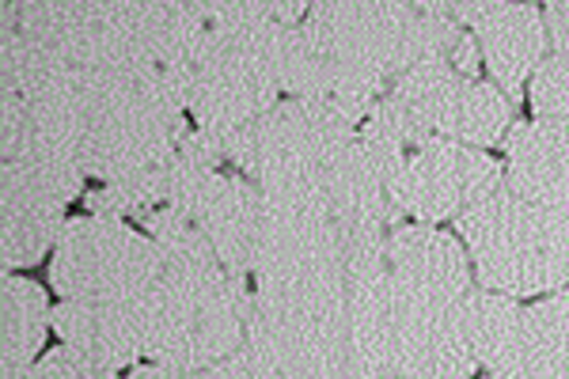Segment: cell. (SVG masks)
<instances>
[{"instance_id":"7402d4cb","label":"cell","mask_w":569,"mask_h":379,"mask_svg":"<svg viewBox=\"0 0 569 379\" xmlns=\"http://www.w3.org/2000/svg\"><path fill=\"white\" fill-rule=\"evenodd\" d=\"M566 296H569V289H566Z\"/></svg>"},{"instance_id":"ac0fdd59","label":"cell","mask_w":569,"mask_h":379,"mask_svg":"<svg viewBox=\"0 0 569 379\" xmlns=\"http://www.w3.org/2000/svg\"><path fill=\"white\" fill-rule=\"evenodd\" d=\"M528 99H531L536 118H547V122H569V58H562V53L543 58V64L531 72Z\"/></svg>"},{"instance_id":"ba28073f","label":"cell","mask_w":569,"mask_h":379,"mask_svg":"<svg viewBox=\"0 0 569 379\" xmlns=\"http://www.w3.org/2000/svg\"><path fill=\"white\" fill-rule=\"evenodd\" d=\"M475 368L479 360L463 330V308H448L391 281L395 379H471Z\"/></svg>"},{"instance_id":"2e32d148","label":"cell","mask_w":569,"mask_h":379,"mask_svg":"<svg viewBox=\"0 0 569 379\" xmlns=\"http://www.w3.org/2000/svg\"><path fill=\"white\" fill-rule=\"evenodd\" d=\"M53 308L42 285L4 273L0 285V379H23L39 365Z\"/></svg>"},{"instance_id":"6da1fadb","label":"cell","mask_w":569,"mask_h":379,"mask_svg":"<svg viewBox=\"0 0 569 379\" xmlns=\"http://www.w3.org/2000/svg\"><path fill=\"white\" fill-rule=\"evenodd\" d=\"M160 243V277L141 296L144 360L182 372H206L247 346L251 285L217 262L198 228H182Z\"/></svg>"},{"instance_id":"7c38bea8","label":"cell","mask_w":569,"mask_h":379,"mask_svg":"<svg viewBox=\"0 0 569 379\" xmlns=\"http://www.w3.org/2000/svg\"><path fill=\"white\" fill-rule=\"evenodd\" d=\"M53 335L107 368H130L144 357L141 296L122 300H61L53 303Z\"/></svg>"},{"instance_id":"8fae6325","label":"cell","mask_w":569,"mask_h":379,"mask_svg":"<svg viewBox=\"0 0 569 379\" xmlns=\"http://www.w3.org/2000/svg\"><path fill=\"white\" fill-rule=\"evenodd\" d=\"M388 270L402 289L463 308L471 296V266L463 243L433 225H399L388 236Z\"/></svg>"},{"instance_id":"7a4b0ae2","label":"cell","mask_w":569,"mask_h":379,"mask_svg":"<svg viewBox=\"0 0 569 379\" xmlns=\"http://www.w3.org/2000/svg\"><path fill=\"white\" fill-rule=\"evenodd\" d=\"M206 16L209 31L190 77L187 114L224 141L281 103L284 39L308 16V4L206 0Z\"/></svg>"},{"instance_id":"30bf717a","label":"cell","mask_w":569,"mask_h":379,"mask_svg":"<svg viewBox=\"0 0 569 379\" xmlns=\"http://www.w3.org/2000/svg\"><path fill=\"white\" fill-rule=\"evenodd\" d=\"M262 220L266 193L251 179H243L240 171H217L194 206V228L213 247L217 262L236 281L247 285H251L254 262H259Z\"/></svg>"},{"instance_id":"9a60e30c","label":"cell","mask_w":569,"mask_h":379,"mask_svg":"<svg viewBox=\"0 0 569 379\" xmlns=\"http://www.w3.org/2000/svg\"><path fill=\"white\" fill-rule=\"evenodd\" d=\"M66 225L69 217L61 201L31 190L12 174L0 179V262H4V273L31 270L42 258H50L58 251Z\"/></svg>"},{"instance_id":"9c48e42d","label":"cell","mask_w":569,"mask_h":379,"mask_svg":"<svg viewBox=\"0 0 569 379\" xmlns=\"http://www.w3.org/2000/svg\"><path fill=\"white\" fill-rule=\"evenodd\" d=\"M456 23H471L475 42L490 77L509 99L520 96V84L543 64L547 53V23L539 4H509V0H452L448 4Z\"/></svg>"},{"instance_id":"ffe728a7","label":"cell","mask_w":569,"mask_h":379,"mask_svg":"<svg viewBox=\"0 0 569 379\" xmlns=\"http://www.w3.org/2000/svg\"><path fill=\"white\" fill-rule=\"evenodd\" d=\"M547 39L555 42V53L569 58V0H550L543 8Z\"/></svg>"},{"instance_id":"44dd1931","label":"cell","mask_w":569,"mask_h":379,"mask_svg":"<svg viewBox=\"0 0 569 379\" xmlns=\"http://www.w3.org/2000/svg\"><path fill=\"white\" fill-rule=\"evenodd\" d=\"M194 379H254L251 376V357H247V349H240L236 357L220 360V365L206 368V372H198Z\"/></svg>"},{"instance_id":"277c9868","label":"cell","mask_w":569,"mask_h":379,"mask_svg":"<svg viewBox=\"0 0 569 379\" xmlns=\"http://www.w3.org/2000/svg\"><path fill=\"white\" fill-rule=\"evenodd\" d=\"M365 122L380 126L402 148L445 137L471 148H490L512 122V99L490 80H471L452 69V61H426L402 72L376 99Z\"/></svg>"},{"instance_id":"603a6c76","label":"cell","mask_w":569,"mask_h":379,"mask_svg":"<svg viewBox=\"0 0 569 379\" xmlns=\"http://www.w3.org/2000/svg\"><path fill=\"white\" fill-rule=\"evenodd\" d=\"M391 379H395V376H391Z\"/></svg>"},{"instance_id":"d6986e66","label":"cell","mask_w":569,"mask_h":379,"mask_svg":"<svg viewBox=\"0 0 569 379\" xmlns=\"http://www.w3.org/2000/svg\"><path fill=\"white\" fill-rule=\"evenodd\" d=\"M23 379H122V376H118L114 368L99 365V360L77 353V349L58 346V349H50V353H42L39 365Z\"/></svg>"},{"instance_id":"52a82bcc","label":"cell","mask_w":569,"mask_h":379,"mask_svg":"<svg viewBox=\"0 0 569 379\" xmlns=\"http://www.w3.org/2000/svg\"><path fill=\"white\" fill-rule=\"evenodd\" d=\"M501 179L505 171L482 148L426 137L402 152L388 193L399 217H415V225H440L498 193Z\"/></svg>"},{"instance_id":"3957f363","label":"cell","mask_w":569,"mask_h":379,"mask_svg":"<svg viewBox=\"0 0 569 379\" xmlns=\"http://www.w3.org/2000/svg\"><path fill=\"white\" fill-rule=\"evenodd\" d=\"M456 228L475 258L482 289L512 300L569 289V217L531 206L501 187L467 209Z\"/></svg>"},{"instance_id":"5bb4252c","label":"cell","mask_w":569,"mask_h":379,"mask_svg":"<svg viewBox=\"0 0 569 379\" xmlns=\"http://www.w3.org/2000/svg\"><path fill=\"white\" fill-rule=\"evenodd\" d=\"M463 330L490 379H531L528 311L512 296L475 289L463 303Z\"/></svg>"},{"instance_id":"5b68a950","label":"cell","mask_w":569,"mask_h":379,"mask_svg":"<svg viewBox=\"0 0 569 379\" xmlns=\"http://www.w3.org/2000/svg\"><path fill=\"white\" fill-rule=\"evenodd\" d=\"M361 118L338 103H308V99H281L259 122L224 137V160L262 193L323 187V174L346 152Z\"/></svg>"},{"instance_id":"8992f818","label":"cell","mask_w":569,"mask_h":379,"mask_svg":"<svg viewBox=\"0 0 569 379\" xmlns=\"http://www.w3.org/2000/svg\"><path fill=\"white\" fill-rule=\"evenodd\" d=\"M160 243L130 220L84 212L72 217L50 262V285L61 300H122L144 296L160 277Z\"/></svg>"},{"instance_id":"e0dca14e","label":"cell","mask_w":569,"mask_h":379,"mask_svg":"<svg viewBox=\"0 0 569 379\" xmlns=\"http://www.w3.org/2000/svg\"><path fill=\"white\" fill-rule=\"evenodd\" d=\"M531 379H569V296L550 292L528 308Z\"/></svg>"},{"instance_id":"4fadbf2b","label":"cell","mask_w":569,"mask_h":379,"mask_svg":"<svg viewBox=\"0 0 569 379\" xmlns=\"http://www.w3.org/2000/svg\"><path fill=\"white\" fill-rule=\"evenodd\" d=\"M505 182L517 198L569 217V122H525L505 141Z\"/></svg>"}]
</instances>
